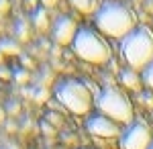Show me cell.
Returning <instances> with one entry per match:
<instances>
[{
	"label": "cell",
	"mask_w": 153,
	"mask_h": 149,
	"mask_svg": "<svg viewBox=\"0 0 153 149\" xmlns=\"http://www.w3.org/2000/svg\"><path fill=\"white\" fill-rule=\"evenodd\" d=\"M141 80H143V84H145L147 88H151V90H153V61H151V63H149L145 69H143Z\"/></svg>",
	"instance_id": "12"
},
{
	"label": "cell",
	"mask_w": 153,
	"mask_h": 149,
	"mask_svg": "<svg viewBox=\"0 0 153 149\" xmlns=\"http://www.w3.org/2000/svg\"><path fill=\"white\" fill-rule=\"evenodd\" d=\"M94 25L98 33L114 37V39H125L139 27L133 10L117 0H108L98 6V10L94 12Z\"/></svg>",
	"instance_id": "1"
},
{
	"label": "cell",
	"mask_w": 153,
	"mask_h": 149,
	"mask_svg": "<svg viewBox=\"0 0 153 149\" xmlns=\"http://www.w3.org/2000/svg\"><path fill=\"white\" fill-rule=\"evenodd\" d=\"M6 10H8V0H0V14H4Z\"/></svg>",
	"instance_id": "15"
},
{
	"label": "cell",
	"mask_w": 153,
	"mask_h": 149,
	"mask_svg": "<svg viewBox=\"0 0 153 149\" xmlns=\"http://www.w3.org/2000/svg\"><path fill=\"white\" fill-rule=\"evenodd\" d=\"M70 4L76 10L84 12V14H92L98 10V2L96 0H70Z\"/></svg>",
	"instance_id": "10"
},
{
	"label": "cell",
	"mask_w": 153,
	"mask_h": 149,
	"mask_svg": "<svg viewBox=\"0 0 153 149\" xmlns=\"http://www.w3.org/2000/svg\"><path fill=\"white\" fill-rule=\"evenodd\" d=\"M120 53L131 69H145L153 61V31L147 27H137L120 39Z\"/></svg>",
	"instance_id": "2"
},
{
	"label": "cell",
	"mask_w": 153,
	"mask_h": 149,
	"mask_svg": "<svg viewBox=\"0 0 153 149\" xmlns=\"http://www.w3.org/2000/svg\"><path fill=\"white\" fill-rule=\"evenodd\" d=\"M33 25H35V29H39V31H47L49 29L47 12L43 10V8H39V10L33 12Z\"/></svg>",
	"instance_id": "11"
},
{
	"label": "cell",
	"mask_w": 153,
	"mask_h": 149,
	"mask_svg": "<svg viewBox=\"0 0 153 149\" xmlns=\"http://www.w3.org/2000/svg\"><path fill=\"white\" fill-rule=\"evenodd\" d=\"M0 49H2V51H6V53H16V51H19V47L14 45V43H8V41L0 43Z\"/></svg>",
	"instance_id": "13"
},
{
	"label": "cell",
	"mask_w": 153,
	"mask_h": 149,
	"mask_svg": "<svg viewBox=\"0 0 153 149\" xmlns=\"http://www.w3.org/2000/svg\"><path fill=\"white\" fill-rule=\"evenodd\" d=\"M74 53L80 59L94 63V66H102L110 59V47L102 39V35L92 27H80L78 35L71 43Z\"/></svg>",
	"instance_id": "4"
},
{
	"label": "cell",
	"mask_w": 153,
	"mask_h": 149,
	"mask_svg": "<svg viewBox=\"0 0 153 149\" xmlns=\"http://www.w3.org/2000/svg\"><path fill=\"white\" fill-rule=\"evenodd\" d=\"M19 37L21 39H27V25L25 23H19Z\"/></svg>",
	"instance_id": "14"
},
{
	"label": "cell",
	"mask_w": 153,
	"mask_h": 149,
	"mask_svg": "<svg viewBox=\"0 0 153 149\" xmlns=\"http://www.w3.org/2000/svg\"><path fill=\"white\" fill-rule=\"evenodd\" d=\"M86 131L94 137H102V139H112V137H120V127L118 123H114L112 118H108L104 115H94L86 121Z\"/></svg>",
	"instance_id": "7"
},
{
	"label": "cell",
	"mask_w": 153,
	"mask_h": 149,
	"mask_svg": "<svg viewBox=\"0 0 153 149\" xmlns=\"http://www.w3.org/2000/svg\"><path fill=\"white\" fill-rule=\"evenodd\" d=\"M0 149H4V147H0Z\"/></svg>",
	"instance_id": "19"
},
{
	"label": "cell",
	"mask_w": 153,
	"mask_h": 149,
	"mask_svg": "<svg viewBox=\"0 0 153 149\" xmlns=\"http://www.w3.org/2000/svg\"><path fill=\"white\" fill-rule=\"evenodd\" d=\"M78 23L71 19V16H65V14H61L57 21L53 23V29H51V33H53V39L57 41L59 45H71L74 43V39H76V35H78Z\"/></svg>",
	"instance_id": "8"
},
{
	"label": "cell",
	"mask_w": 153,
	"mask_h": 149,
	"mask_svg": "<svg viewBox=\"0 0 153 149\" xmlns=\"http://www.w3.org/2000/svg\"><path fill=\"white\" fill-rule=\"evenodd\" d=\"M96 106L100 110V115L112 118L114 123L131 125L133 123V106L127 94L114 88V86H104L102 90L96 94Z\"/></svg>",
	"instance_id": "5"
},
{
	"label": "cell",
	"mask_w": 153,
	"mask_h": 149,
	"mask_svg": "<svg viewBox=\"0 0 153 149\" xmlns=\"http://www.w3.org/2000/svg\"><path fill=\"white\" fill-rule=\"evenodd\" d=\"M41 4H43V6H47V8H51V6H55V4H57V0H41Z\"/></svg>",
	"instance_id": "16"
},
{
	"label": "cell",
	"mask_w": 153,
	"mask_h": 149,
	"mask_svg": "<svg viewBox=\"0 0 153 149\" xmlns=\"http://www.w3.org/2000/svg\"><path fill=\"white\" fill-rule=\"evenodd\" d=\"M55 98L61 106H65L70 112L74 115H88L90 108H92V92L90 88L84 84L82 80H76V78H63L55 84Z\"/></svg>",
	"instance_id": "3"
},
{
	"label": "cell",
	"mask_w": 153,
	"mask_h": 149,
	"mask_svg": "<svg viewBox=\"0 0 153 149\" xmlns=\"http://www.w3.org/2000/svg\"><path fill=\"white\" fill-rule=\"evenodd\" d=\"M151 143V131L141 121H133L120 133V147L123 149H149Z\"/></svg>",
	"instance_id": "6"
},
{
	"label": "cell",
	"mask_w": 153,
	"mask_h": 149,
	"mask_svg": "<svg viewBox=\"0 0 153 149\" xmlns=\"http://www.w3.org/2000/svg\"><path fill=\"white\" fill-rule=\"evenodd\" d=\"M0 123H4V110L0 108Z\"/></svg>",
	"instance_id": "17"
},
{
	"label": "cell",
	"mask_w": 153,
	"mask_h": 149,
	"mask_svg": "<svg viewBox=\"0 0 153 149\" xmlns=\"http://www.w3.org/2000/svg\"><path fill=\"white\" fill-rule=\"evenodd\" d=\"M120 82L127 86V88H131V90H139V82H141V78L135 74V69H123L120 72Z\"/></svg>",
	"instance_id": "9"
},
{
	"label": "cell",
	"mask_w": 153,
	"mask_h": 149,
	"mask_svg": "<svg viewBox=\"0 0 153 149\" xmlns=\"http://www.w3.org/2000/svg\"><path fill=\"white\" fill-rule=\"evenodd\" d=\"M149 149H153V143H151V145H149Z\"/></svg>",
	"instance_id": "18"
}]
</instances>
